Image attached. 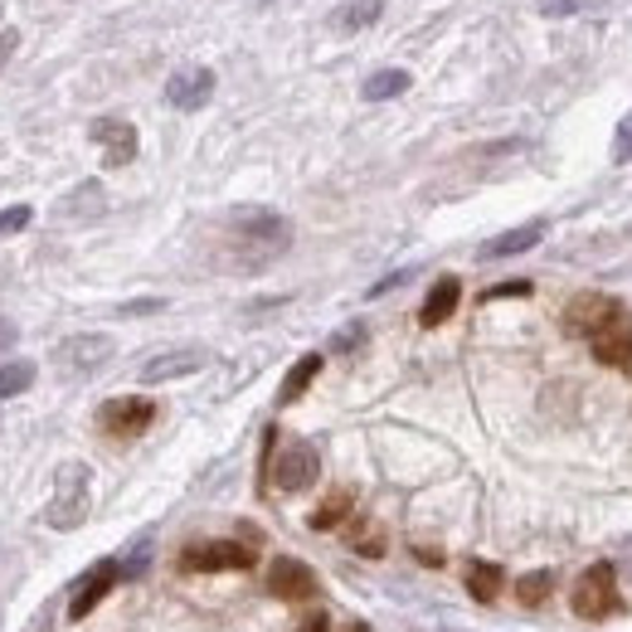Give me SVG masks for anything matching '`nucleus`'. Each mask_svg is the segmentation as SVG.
I'll return each instance as SVG.
<instances>
[{"instance_id":"25","label":"nucleus","mask_w":632,"mask_h":632,"mask_svg":"<svg viewBox=\"0 0 632 632\" xmlns=\"http://www.w3.org/2000/svg\"><path fill=\"white\" fill-rule=\"evenodd\" d=\"M350 545H356V555H370V559L385 555V535H380L375 525H360V531L350 535Z\"/></svg>"},{"instance_id":"28","label":"nucleus","mask_w":632,"mask_h":632,"mask_svg":"<svg viewBox=\"0 0 632 632\" xmlns=\"http://www.w3.org/2000/svg\"><path fill=\"white\" fill-rule=\"evenodd\" d=\"M147 565H151V541H141L117 569H122V579H141V574H147Z\"/></svg>"},{"instance_id":"3","label":"nucleus","mask_w":632,"mask_h":632,"mask_svg":"<svg viewBox=\"0 0 632 632\" xmlns=\"http://www.w3.org/2000/svg\"><path fill=\"white\" fill-rule=\"evenodd\" d=\"M569 608H574L579 618H588V623L623 614V598H618V565H614V559H598V565H588L584 574L574 579Z\"/></svg>"},{"instance_id":"29","label":"nucleus","mask_w":632,"mask_h":632,"mask_svg":"<svg viewBox=\"0 0 632 632\" xmlns=\"http://www.w3.org/2000/svg\"><path fill=\"white\" fill-rule=\"evenodd\" d=\"M525 293H531V283H525V277H511V283L486 287V293H482V302H496V297H525Z\"/></svg>"},{"instance_id":"20","label":"nucleus","mask_w":632,"mask_h":632,"mask_svg":"<svg viewBox=\"0 0 632 632\" xmlns=\"http://www.w3.org/2000/svg\"><path fill=\"white\" fill-rule=\"evenodd\" d=\"M468 594L476 604H496V594H501V569L486 565V559H472L468 565Z\"/></svg>"},{"instance_id":"37","label":"nucleus","mask_w":632,"mask_h":632,"mask_svg":"<svg viewBox=\"0 0 632 632\" xmlns=\"http://www.w3.org/2000/svg\"><path fill=\"white\" fill-rule=\"evenodd\" d=\"M346 632H370V628H365V623H350V628H346Z\"/></svg>"},{"instance_id":"22","label":"nucleus","mask_w":632,"mask_h":632,"mask_svg":"<svg viewBox=\"0 0 632 632\" xmlns=\"http://www.w3.org/2000/svg\"><path fill=\"white\" fill-rule=\"evenodd\" d=\"M550 588H555V569H535V574H525L516 584V598H521V608H541L550 598Z\"/></svg>"},{"instance_id":"8","label":"nucleus","mask_w":632,"mask_h":632,"mask_svg":"<svg viewBox=\"0 0 632 632\" xmlns=\"http://www.w3.org/2000/svg\"><path fill=\"white\" fill-rule=\"evenodd\" d=\"M268 594L283 598V604H302V598H317V574L293 555H277L268 565Z\"/></svg>"},{"instance_id":"15","label":"nucleus","mask_w":632,"mask_h":632,"mask_svg":"<svg viewBox=\"0 0 632 632\" xmlns=\"http://www.w3.org/2000/svg\"><path fill=\"white\" fill-rule=\"evenodd\" d=\"M458 302H462V283L458 277H438V283L429 287V297H423V307H419V326H443L453 312H458Z\"/></svg>"},{"instance_id":"5","label":"nucleus","mask_w":632,"mask_h":632,"mask_svg":"<svg viewBox=\"0 0 632 632\" xmlns=\"http://www.w3.org/2000/svg\"><path fill=\"white\" fill-rule=\"evenodd\" d=\"M588 350H594L598 365L632 370V317H628V307H614V312L604 317V326L588 336Z\"/></svg>"},{"instance_id":"18","label":"nucleus","mask_w":632,"mask_h":632,"mask_svg":"<svg viewBox=\"0 0 632 632\" xmlns=\"http://www.w3.org/2000/svg\"><path fill=\"white\" fill-rule=\"evenodd\" d=\"M317 375H321V356L312 350V356H302L293 370H287L283 389H277V404H297V399L307 395V389H312V380H317Z\"/></svg>"},{"instance_id":"35","label":"nucleus","mask_w":632,"mask_h":632,"mask_svg":"<svg viewBox=\"0 0 632 632\" xmlns=\"http://www.w3.org/2000/svg\"><path fill=\"white\" fill-rule=\"evenodd\" d=\"M399 283H409V273H395V277H385V283H375V287H370V297H385V293H395Z\"/></svg>"},{"instance_id":"27","label":"nucleus","mask_w":632,"mask_h":632,"mask_svg":"<svg viewBox=\"0 0 632 632\" xmlns=\"http://www.w3.org/2000/svg\"><path fill=\"white\" fill-rule=\"evenodd\" d=\"M29 220H35V210H29V205H10V210H0V238L29 230Z\"/></svg>"},{"instance_id":"23","label":"nucleus","mask_w":632,"mask_h":632,"mask_svg":"<svg viewBox=\"0 0 632 632\" xmlns=\"http://www.w3.org/2000/svg\"><path fill=\"white\" fill-rule=\"evenodd\" d=\"M59 210L69 214V220H83V214H98L102 210V185L98 181H83L74 195H69L64 205H59Z\"/></svg>"},{"instance_id":"11","label":"nucleus","mask_w":632,"mask_h":632,"mask_svg":"<svg viewBox=\"0 0 632 632\" xmlns=\"http://www.w3.org/2000/svg\"><path fill=\"white\" fill-rule=\"evenodd\" d=\"M210 92H214V74H210V69H185V74H175L171 83H165V102H171V108H181V112L205 108V102H210Z\"/></svg>"},{"instance_id":"34","label":"nucleus","mask_w":632,"mask_h":632,"mask_svg":"<svg viewBox=\"0 0 632 632\" xmlns=\"http://www.w3.org/2000/svg\"><path fill=\"white\" fill-rule=\"evenodd\" d=\"M15 49H20V35H15V29H5V35H0V69H5V59L15 54Z\"/></svg>"},{"instance_id":"31","label":"nucleus","mask_w":632,"mask_h":632,"mask_svg":"<svg viewBox=\"0 0 632 632\" xmlns=\"http://www.w3.org/2000/svg\"><path fill=\"white\" fill-rule=\"evenodd\" d=\"M161 307H165L161 297H141V302H127V307H117V312L122 317H141V312H161Z\"/></svg>"},{"instance_id":"10","label":"nucleus","mask_w":632,"mask_h":632,"mask_svg":"<svg viewBox=\"0 0 632 632\" xmlns=\"http://www.w3.org/2000/svg\"><path fill=\"white\" fill-rule=\"evenodd\" d=\"M205 365H210V350L181 346V350H165V356H151L147 365H141V380H147V385H165V380H185Z\"/></svg>"},{"instance_id":"13","label":"nucleus","mask_w":632,"mask_h":632,"mask_svg":"<svg viewBox=\"0 0 632 632\" xmlns=\"http://www.w3.org/2000/svg\"><path fill=\"white\" fill-rule=\"evenodd\" d=\"M117 579H122V569L112 565V559H102V565H92V569H88V579H83V584H78L74 604H69V618H88L92 608H98L102 598H108V588L117 584Z\"/></svg>"},{"instance_id":"17","label":"nucleus","mask_w":632,"mask_h":632,"mask_svg":"<svg viewBox=\"0 0 632 632\" xmlns=\"http://www.w3.org/2000/svg\"><path fill=\"white\" fill-rule=\"evenodd\" d=\"M380 15H385V0H346V5L331 10V25H336L340 35H350V29L375 25Z\"/></svg>"},{"instance_id":"24","label":"nucleus","mask_w":632,"mask_h":632,"mask_svg":"<svg viewBox=\"0 0 632 632\" xmlns=\"http://www.w3.org/2000/svg\"><path fill=\"white\" fill-rule=\"evenodd\" d=\"M29 385H35V365H29V360H10V365H0V399L25 395Z\"/></svg>"},{"instance_id":"12","label":"nucleus","mask_w":632,"mask_h":632,"mask_svg":"<svg viewBox=\"0 0 632 632\" xmlns=\"http://www.w3.org/2000/svg\"><path fill=\"white\" fill-rule=\"evenodd\" d=\"M614 307L618 302H614V297H604V293H579L574 302L565 307V331H569V336H594Z\"/></svg>"},{"instance_id":"19","label":"nucleus","mask_w":632,"mask_h":632,"mask_svg":"<svg viewBox=\"0 0 632 632\" xmlns=\"http://www.w3.org/2000/svg\"><path fill=\"white\" fill-rule=\"evenodd\" d=\"M350 506H356V492H346V486H336V492L326 496V501L312 511V531H336L340 521L350 516Z\"/></svg>"},{"instance_id":"1","label":"nucleus","mask_w":632,"mask_h":632,"mask_svg":"<svg viewBox=\"0 0 632 632\" xmlns=\"http://www.w3.org/2000/svg\"><path fill=\"white\" fill-rule=\"evenodd\" d=\"M230 234L234 244L248 253V263H268L293 244V224L273 210H234L230 214Z\"/></svg>"},{"instance_id":"7","label":"nucleus","mask_w":632,"mask_h":632,"mask_svg":"<svg viewBox=\"0 0 632 632\" xmlns=\"http://www.w3.org/2000/svg\"><path fill=\"white\" fill-rule=\"evenodd\" d=\"M317 476H321V458H317L312 443H287V448L273 458L277 492H307Z\"/></svg>"},{"instance_id":"33","label":"nucleus","mask_w":632,"mask_h":632,"mask_svg":"<svg viewBox=\"0 0 632 632\" xmlns=\"http://www.w3.org/2000/svg\"><path fill=\"white\" fill-rule=\"evenodd\" d=\"M297 632H331V618H326V614H307Z\"/></svg>"},{"instance_id":"2","label":"nucleus","mask_w":632,"mask_h":632,"mask_svg":"<svg viewBox=\"0 0 632 632\" xmlns=\"http://www.w3.org/2000/svg\"><path fill=\"white\" fill-rule=\"evenodd\" d=\"M88 506H92V472L88 462H64L54 472V496L45 506V521L54 531H78L88 521Z\"/></svg>"},{"instance_id":"16","label":"nucleus","mask_w":632,"mask_h":632,"mask_svg":"<svg viewBox=\"0 0 632 632\" xmlns=\"http://www.w3.org/2000/svg\"><path fill=\"white\" fill-rule=\"evenodd\" d=\"M545 238V224H521V230H511V234H496V238H486L482 244V263H492V258H516V253H525V248H535Z\"/></svg>"},{"instance_id":"26","label":"nucleus","mask_w":632,"mask_h":632,"mask_svg":"<svg viewBox=\"0 0 632 632\" xmlns=\"http://www.w3.org/2000/svg\"><path fill=\"white\" fill-rule=\"evenodd\" d=\"M608 0H550L545 5V15L550 20H565V15H584V10H604Z\"/></svg>"},{"instance_id":"38","label":"nucleus","mask_w":632,"mask_h":632,"mask_svg":"<svg viewBox=\"0 0 632 632\" xmlns=\"http://www.w3.org/2000/svg\"><path fill=\"white\" fill-rule=\"evenodd\" d=\"M628 574H632V545H628Z\"/></svg>"},{"instance_id":"4","label":"nucleus","mask_w":632,"mask_h":632,"mask_svg":"<svg viewBox=\"0 0 632 632\" xmlns=\"http://www.w3.org/2000/svg\"><path fill=\"white\" fill-rule=\"evenodd\" d=\"M253 565H258L253 541H210V545L181 550L185 574H220V569H253Z\"/></svg>"},{"instance_id":"32","label":"nucleus","mask_w":632,"mask_h":632,"mask_svg":"<svg viewBox=\"0 0 632 632\" xmlns=\"http://www.w3.org/2000/svg\"><path fill=\"white\" fill-rule=\"evenodd\" d=\"M632 157V117L618 127V161H628Z\"/></svg>"},{"instance_id":"6","label":"nucleus","mask_w":632,"mask_h":632,"mask_svg":"<svg viewBox=\"0 0 632 632\" xmlns=\"http://www.w3.org/2000/svg\"><path fill=\"white\" fill-rule=\"evenodd\" d=\"M151 419H157V404L141 399V395H122V399H108L98 409V423L108 438H141V433L151 429Z\"/></svg>"},{"instance_id":"36","label":"nucleus","mask_w":632,"mask_h":632,"mask_svg":"<svg viewBox=\"0 0 632 632\" xmlns=\"http://www.w3.org/2000/svg\"><path fill=\"white\" fill-rule=\"evenodd\" d=\"M15 340H20V331H15V326H10V321H5V317H0V356H5V350H10V346H15Z\"/></svg>"},{"instance_id":"14","label":"nucleus","mask_w":632,"mask_h":632,"mask_svg":"<svg viewBox=\"0 0 632 632\" xmlns=\"http://www.w3.org/2000/svg\"><path fill=\"white\" fill-rule=\"evenodd\" d=\"M92 141L108 151V165H127L132 157H137V132H132V122L98 117L92 122Z\"/></svg>"},{"instance_id":"30","label":"nucleus","mask_w":632,"mask_h":632,"mask_svg":"<svg viewBox=\"0 0 632 632\" xmlns=\"http://www.w3.org/2000/svg\"><path fill=\"white\" fill-rule=\"evenodd\" d=\"M360 340H365V326L356 321V326H346V331H336V336H331V350H356Z\"/></svg>"},{"instance_id":"21","label":"nucleus","mask_w":632,"mask_h":632,"mask_svg":"<svg viewBox=\"0 0 632 632\" xmlns=\"http://www.w3.org/2000/svg\"><path fill=\"white\" fill-rule=\"evenodd\" d=\"M409 88V74H404V69H380V74H370L365 78V98L370 102H385V98H399V92Z\"/></svg>"},{"instance_id":"9","label":"nucleus","mask_w":632,"mask_h":632,"mask_svg":"<svg viewBox=\"0 0 632 632\" xmlns=\"http://www.w3.org/2000/svg\"><path fill=\"white\" fill-rule=\"evenodd\" d=\"M112 360V336H69L64 346L54 350V365L64 375H92Z\"/></svg>"}]
</instances>
